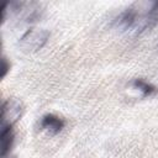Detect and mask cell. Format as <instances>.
<instances>
[{"label":"cell","mask_w":158,"mask_h":158,"mask_svg":"<svg viewBox=\"0 0 158 158\" xmlns=\"http://www.w3.org/2000/svg\"><path fill=\"white\" fill-rule=\"evenodd\" d=\"M15 135L12 131V127H1V135H0V142H1V158L10 154L11 147L14 144Z\"/></svg>","instance_id":"5"},{"label":"cell","mask_w":158,"mask_h":158,"mask_svg":"<svg viewBox=\"0 0 158 158\" xmlns=\"http://www.w3.org/2000/svg\"><path fill=\"white\" fill-rule=\"evenodd\" d=\"M64 125H65L64 120L60 118L57 115H53V114L44 115L41 118V122H40V127L51 136H54V135L59 133L64 128Z\"/></svg>","instance_id":"4"},{"label":"cell","mask_w":158,"mask_h":158,"mask_svg":"<svg viewBox=\"0 0 158 158\" xmlns=\"http://www.w3.org/2000/svg\"><path fill=\"white\" fill-rule=\"evenodd\" d=\"M9 70H10V62L7 60V58L5 56H2V59H1V78H5Z\"/></svg>","instance_id":"7"},{"label":"cell","mask_w":158,"mask_h":158,"mask_svg":"<svg viewBox=\"0 0 158 158\" xmlns=\"http://www.w3.org/2000/svg\"><path fill=\"white\" fill-rule=\"evenodd\" d=\"M158 23V1L132 4L116 19V27L130 35H141Z\"/></svg>","instance_id":"1"},{"label":"cell","mask_w":158,"mask_h":158,"mask_svg":"<svg viewBox=\"0 0 158 158\" xmlns=\"http://www.w3.org/2000/svg\"><path fill=\"white\" fill-rule=\"evenodd\" d=\"M23 105L19 99L11 98L2 102L1 106V127H12L22 116Z\"/></svg>","instance_id":"3"},{"label":"cell","mask_w":158,"mask_h":158,"mask_svg":"<svg viewBox=\"0 0 158 158\" xmlns=\"http://www.w3.org/2000/svg\"><path fill=\"white\" fill-rule=\"evenodd\" d=\"M49 32L42 28H30L20 38V48L26 53L40 51L48 41Z\"/></svg>","instance_id":"2"},{"label":"cell","mask_w":158,"mask_h":158,"mask_svg":"<svg viewBox=\"0 0 158 158\" xmlns=\"http://www.w3.org/2000/svg\"><path fill=\"white\" fill-rule=\"evenodd\" d=\"M132 84H133V86H135L137 90L141 91L142 98L149 96V95H152V94H154V93L157 91V88H156V86H153L152 84H149V83H147V81H144V80H142V79H135Z\"/></svg>","instance_id":"6"},{"label":"cell","mask_w":158,"mask_h":158,"mask_svg":"<svg viewBox=\"0 0 158 158\" xmlns=\"http://www.w3.org/2000/svg\"><path fill=\"white\" fill-rule=\"evenodd\" d=\"M4 158H16V157H10V156H6V157H4Z\"/></svg>","instance_id":"8"}]
</instances>
